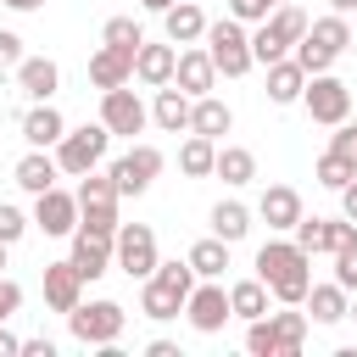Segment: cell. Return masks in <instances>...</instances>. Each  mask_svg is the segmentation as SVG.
Wrapping results in <instances>:
<instances>
[{
  "label": "cell",
  "mask_w": 357,
  "mask_h": 357,
  "mask_svg": "<svg viewBox=\"0 0 357 357\" xmlns=\"http://www.w3.org/2000/svg\"><path fill=\"white\" fill-rule=\"evenodd\" d=\"M229 128H234V112H229L218 95H195V100H190V134L218 139V134H229Z\"/></svg>",
  "instance_id": "cell-29"
},
{
  "label": "cell",
  "mask_w": 357,
  "mask_h": 357,
  "mask_svg": "<svg viewBox=\"0 0 357 357\" xmlns=\"http://www.w3.org/2000/svg\"><path fill=\"white\" fill-rule=\"evenodd\" d=\"M139 6H145V11H156V17H162V11H167V6H173V0H139Z\"/></svg>",
  "instance_id": "cell-49"
},
{
  "label": "cell",
  "mask_w": 357,
  "mask_h": 357,
  "mask_svg": "<svg viewBox=\"0 0 357 357\" xmlns=\"http://www.w3.org/2000/svg\"><path fill=\"white\" fill-rule=\"evenodd\" d=\"M257 279L268 284L273 301L301 307V296H307V284H312V257H307L296 240H268V245L257 251Z\"/></svg>",
  "instance_id": "cell-1"
},
{
  "label": "cell",
  "mask_w": 357,
  "mask_h": 357,
  "mask_svg": "<svg viewBox=\"0 0 357 357\" xmlns=\"http://www.w3.org/2000/svg\"><path fill=\"white\" fill-rule=\"evenodd\" d=\"M301 33H307V11H301V6H290V0H284V6H273V11L257 22V33H251V61H262V67H268V61L290 56Z\"/></svg>",
  "instance_id": "cell-5"
},
{
  "label": "cell",
  "mask_w": 357,
  "mask_h": 357,
  "mask_svg": "<svg viewBox=\"0 0 357 357\" xmlns=\"http://www.w3.org/2000/svg\"><path fill=\"white\" fill-rule=\"evenodd\" d=\"M6 6H11V11H39L45 0H6Z\"/></svg>",
  "instance_id": "cell-48"
},
{
  "label": "cell",
  "mask_w": 357,
  "mask_h": 357,
  "mask_svg": "<svg viewBox=\"0 0 357 357\" xmlns=\"http://www.w3.org/2000/svg\"><path fill=\"white\" fill-rule=\"evenodd\" d=\"M151 123H156L162 134H190V95H184L178 84H162L156 100H151Z\"/></svg>",
  "instance_id": "cell-23"
},
{
  "label": "cell",
  "mask_w": 357,
  "mask_h": 357,
  "mask_svg": "<svg viewBox=\"0 0 357 357\" xmlns=\"http://www.w3.org/2000/svg\"><path fill=\"white\" fill-rule=\"evenodd\" d=\"M229 312H234V318H245V324H251V318H262V312H268V284H262L257 273H251V279H240V284H229Z\"/></svg>",
  "instance_id": "cell-32"
},
{
  "label": "cell",
  "mask_w": 357,
  "mask_h": 357,
  "mask_svg": "<svg viewBox=\"0 0 357 357\" xmlns=\"http://www.w3.org/2000/svg\"><path fill=\"white\" fill-rule=\"evenodd\" d=\"M301 84H307V73H301L296 56L268 61V100H273V106H296V100H301Z\"/></svg>",
  "instance_id": "cell-25"
},
{
  "label": "cell",
  "mask_w": 357,
  "mask_h": 357,
  "mask_svg": "<svg viewBox=\"0 0 357 357\" xmlns=\"http://www.w3.org/2000/svg\"><path fill=\"white\" fill-rule=\"evenodd\" d=\"M128 78H134V50L100 39V50L89 56V84H95V89H117V84H128Z\"/></svg>",
  "instance_id": "cell-16"
},
{
  "label": "cell",
  "mask_w": 357,
  "mask_h": 357,
  "mask_svg": "<svg viewBox=\"0 0 357 357\" xmlns=\"http://www.w3.org/2000/svg\"><path fill=\"white\" fill-rule=\"evenodd\" d=\"M33 229H45L50 240H67L73 229H78V195H67V190H39L33 195Z\"/></svg>",
  "instance_id": "cell-15"
},
{
  "label": "cell",
  "mask_w": 357,
  "mask_h": 357,
  "mask_svg": "<svg viewBox=\"0 0 357 357\" xmlns=\"http://www.w3.org/2000/svg\"><path fill=\"white\" fill-rule=\"evenodd\" d=\"M6 251H11V245H6V240H0V268H6Z\"/></svg>",
  "instance_id": "cell-51"
},
{
  "label": "cell",
  "mask_w": 357,
  "mask_h": 357,
  "mask_svg": "<svg viewBox=\"0 0 357 357\" xmlns=\"http://www.w3.org/2000/svg\"><path fill=\"white\" fill-rule=\"evenodd\" d=\"M123 324H128V312L117 301H78L67 312V329H73L78 346H112L123 335Z\"/></svg>",
  "instance_id": "cell-9"
},
{
  "label": "cell",
  "mask_w": 357,
  "mask_h": 357,
  "mask_svg": "<svg viewBox=\"0 0 357 357\" xmlns=\"http://www.w3.org/2000/svg\"><path fill=\"white\" fill-rule=\"evenodd\" d=\"M301 340H307V312H296V307L262 312V318H251V329H245V351H251V357H296Z\"/></svg>",
  "instance_id": "cell-3"
},
{
  "label": "cell",
  "mask_w": 357,
  "mask_h": 357,
  "mask_svg": "<svg viewBox=\"0 0 357 357\" xmlns=\"http://www.w3.org/2000/svg\"><path fill=\"white\" fill-rule=\"evenodd\" d=\"M301 307H307V318H312V324H340V318H346V307H351V296L329 279V284H307Z\"/></svg>",
  "instance_id": "cell-28"
},
{
  "label": "cell",
  "mask_w": 357,
  "mask_h": 357,
  "mask_svg": "<svg viewBox=\"0 0 357 357\" xmlns=\"http://www.w3.org/2000/svg\"><path fill=\"white\" fill-rule=\"evenodd\" d=\"M346 45H351V22L340 11H329V17H312L307 22V33L296 39V61H301V73H329Z\"/></svg>",
  "instance_id": "cell-4"
},
{
  "label": "cell",
  "mask_w": 357,
  "mask_h": 357,
  "mask_svg": "<svg viewBox=\"0 0 357 357\" xmlns=\"http://www.w3.org/2000/svg\"><path fill=\"white\" fill-rule=\"evenodd\" d=\"M100 39H106V45H128V50H139V45H145V33H139V22H134V17H112V22L100 28Z\"/></svg>",
  "instance_id": "cell-37"
},
{
  "label": "cell",
  "mask_w": 357,
  "mask_h": 357,
  "mask_svg": "<svg viewBox=\"0 0 357 357\" xmlns=\"http://www.w3.org/2000/svg\"><path fill=\"white\" fill-rule=\"evenodd\" d=\"M268 11H273L268 0H229V17H234V22H262Z\"/></svg>",
  "instance_id": "cell-41"
},
{
  "label": "cell",
  "mask_w": 357,
  "mask_h": 357,
  "mask_svg": "<svg viewBox=\"0 0 357 357\" xmlns=\"http://www.w3.org/2000/svg\"><path fill=\"white\" fill-rule=\"evenodd\" d=\"M112 262L128 273V279H151L156 273V234L145 229V223H117V234H112Z\"/></svg>",
  "instance_id": "cell-11"
},
{
  "label": "cell",
  "mask_w": 357,
  "mask_h": 357,
  "mask_svg": "<svg viewBox=\"0 0 357 357\" xmlns=\"http://www.w3.org/2000/svg\"><path fill=\"white\" fill-rule=\"evenodd\" d=\"M195 290V268L190 262H156V273L145 279V290H139V312L151 318V324H167V318H178L184 312V296Z\"/></svg>",
  "instance_id": "cell-2"
},
{
  "label": "cell",
  "mask_w": 357,
  "mask_h": 357,
  "mask_svg": "<svg viewBox=\"0 0 357 357\" xmlns=\"http://www.w3.org/2000/svg\"><path fill=\"white\" fill-rule=\"evenodd\" d=\"M346 245H357V223L351 218H324V240H318V251H346Z\"/></svg>",
  "instance_id": "cell-36"
},
{
  "label": "cell",
  "mask_w": 357,
  "mask_h": 357,
  "mask_svg": "<svg viewBox=\"0 0 357 357\" xmlns=\"http://www.w3.org/2000/svg\"><path fill=\"white\" fill-rule=\"evenodd\" d=\"M335 284L351 296L357 290V245H346V251H335Z\"/></svg>",
  "instance_id": "cell-40"
},
{
  "label": "cell",
  "mask_w": 357,
  "mask_h": 357,
  "mask_svg": "<svg viewBox=\"0 0 357 357\" xmlns=\"http://www.w3.org/2000/svg\"><path fill=\"white\" fill-rule=\"evenodd\" d=\"M173 84L195 100V95H212V84H218V67H212V56L201 50V45H190V50H178V61H173Z\"/></svg>",
  "instance_id": "cell-17"
},
{
  "label": "cell",
  "mask_w": 357,
  "mask_h": 357,
  "mask_svg": "<svg viewBox=\"0 0 357 357\" xmlns=\"http://www.w3.org/2000/svg\"><path fill=\"white\" fill-rule=\"evenodd\" d=\"M17 351H22V340H17V335L0 324V357H17Z\"/></svg>",
  "instance_id": "cell-46"
},
{
  "label": "cell",
  "mask_w": 357,
  "mask_h": 357,
  "mask_svg": "<svg viewBox=\"0 0 357 357\" xmlns=\"http://www.w3.org/2000/svg\"><path fill=\"white\" fill-rule=\"evenodd\" d=\"M301 106H307L312 123L335 128V123L351 117V89H346L335 73H307V84H301Z\"/></svg>",
  "instance_id": "cell-10"
},
{
  "label": "cell",
  "mask_w": 357,
  "mask_h": 357,
  "mask_svg": "<svg viewBox=\"0 0 357 357\" xmlns=\"http://www.w3.org/2000/svg\"><path fill=\"white\" fill-rule=\"evenodd\" d=\"M257 212H262L268 229H296V218H301V195H296L290 184H268L262 201H257Z\"/></svg>",
  "instance_id": "cell-27"
},
{
  "label": "cell",
  "mask_w": 357,
  "mask_h": 357,
  "mask_svg": "<svg viewBox=\"0 0 357 357\" xmlns=\"http://www.w3.org/2000/svg\"><path fill=\"white\" fill-rule=\"evenodd\" d=\"M335 195H340V218H351V223H357V178H351V184H340Z\"/></svg>",
  "instance_id": "cell-44"
},
{
  "label": "cell",
  "mask_w": 357,
  "mask_h": 357,
  "mask_svg": "<svg viewBox=\"0 0 357 357\" xmlns=\"http://www.w3.org/2000/svg\"><path fill=\"white\" fill-rule=\"evenodd\" d=\"M45 301L50 312H73L84 301V273L73 262H45Z\"/></svg>",
  "instance_id": "cell-19"
},
{
  "label": "cell",
  "mask_w": 357,
  "mask_h": 357,
  "mask_svg": "<svg viewBox=\"0 0 357 357\" xmlns=\"http://www.w3.org/2000/svg\"><path fill=\"white\" fill-rule=\"evenodd\" d=\"M184 262L195 268V279H223V268H229V240L206 234V240H195V245H190V257H184Z\"/></svg>",
  "instance_id": "cell-30"
},
{
  "label": "cell",
  "mask_w": 357,
  "mask_h": 357,
  "mask_svg": "<svg viewBox=\"0 0 357 357\" xmlns=\"http://www.w3.org/2000/svg\"><path fill=\"white\" fill-rule=\"evenodd\" d=\"M351 156H357V139H351Z\"/></svg>",
  "instance_id": "cell-54"
},
{
  "label": "cell",
  "mask_w": 357,
  "mask_h": 357,
  "mask_svg": "<svg viewBox=\"0 0 357 357\" xmlns=\"http://www.w3.org/2000/svg\"><path fill=\"white\" fill-rule=\"evenodd\" d=\"M212 173H218L223 184H251V178H257V156H251L245 145H218Z\"/></svg>",
  "instance_id": "cell-31"
},
{
  "label": "cell",
  "mask_w": 357,
  "mask_h": 357,
  "mask_svg": "<svg viewBox=\"0 0 357 357\" xmlns=\"http://www.w3.org/2000/svg\"><path fill=\"white\" fill-rule=\"evenodd\" d=\"M22 357H56L50 340H22Z\"/></svg>",
  "instance_id": "cell-45"
},
{
  "label": "cell",
  "mask_w": 357,
  "mask_h": 357,
  "mask_svg": "<svg viewBox=\"0 0 357 357\" xmlns=\"http://www.w3.org/2000/svg\"><path fill=\"white\" fill-rule=\"evenodd\" d=\"M106 145H112L106 123H84V128H67V134L56 139V167H61V173H73V178H84L89 167H100V162H106Z\"/></svg>",
  "instance_id": "cell-8"
},
{
  "label": "cell",
  "mask_w": 357,
  "mask_h": 357,
  "mask_svg": "<svg viewBox=\"0 0 357 357\" xmlns=\"http://www.w3.org/2000/svg\"><path fill=\"white\" fill-rule=\"evenodd\" d=\"M17 307H22V284H17V279H6V273H0V324H6V318H11V312H17Z\"/></svg>",
  "instance_id": "cell-43"
},
{
  "label": "cell",
  "mask_w": 357,
  "mask_h": 357,
  "mask_svg": "<svg viewBox=\"0 0 357 357\" xmlns=\"http://www.w3.org/2000/svg\"><path fill=\"white\" fill-rule=\"evenodd\" d=\"M184 318H190V329L195 335H218L234 312H229V290L218 284V279H201L190 296H184Z\"/></svg>",
  "instance_id": "cell-12"
},
{
  "label": "cell",
  "mask_w": 357,
  "mask_h": 357,
  "mask_svg": "<svg viewBox=\"0 0 357 357\" xmlns=\"http://www.w3.org/2000/svg\"><path fill=\"white\" fill-rule=\"evenodd\" d=\"M351 296H357V290H351ZM346 318H357V301H351V307H346Z\"/></svg>",
  "instance_id": "cell-52"
},
{
  "label": "cell",
  "mask_w": 357,
  "mask_h": 357,
  "mask_svg": "<svg viewBox=\"0 0 357 357\" xmlns=\"http://www.w3.org/2000/svg\"><path fill=\"white\" fill-rule=\"evenodd\" d=\"M17 89H22L28 100H50V95L61 89V67H56L50 56H22V61H17Z\"/></svg>",
  "instance_id": "cell-20"
},
{
  "label": "cell",
  "mask_w": 357,
  "mask_h": 357,
  "mask_svg": "<svg viewBox=\"0 0 357 357\" xmlns=\"http://www.w3.org/2000/svg\"><path fill=\"white\" fill-rule=\"evenodd\" d=\"M318 240H324V218H296V245L307 251V257H318Z\"/></svg>",
  "instance_id": "cell-39"
},
{
  "label": "cell",
  "mask_w": 357,
  "mask_h": 357,
  "mask_svg": "<svg viewBox=\"0 0 357 357\" xmlns=\"http://www.w3.org/2000/svg\"><path fill=\"white\" fill-rule=\"evenodd\" d=\"M61 134H67V117H61L50 100H33V106L22 112V139H28L33 151H50Z\"/></svg>",
  "instance_id": "cell-21"
},
{
  "label": "cell",
  "mask_w": 357,
  "mask_h": 357,
  "mask_svg": "<svg viewBox=\"0 0 357 357\" xmlns=\"http://www.w3.org/2000/svg\"><path fill=\"white\" fill-rule=\"evenodd\" d=\"M212 234L229 240V245H240V240L251 234V212H245L240 201H218V206H212Z\"/></svg>",
  "instance_id": "cell-33"
},
{
  "label": "cell",
  "mask_w": 357,
  "mask_h": 357,
  "mask_svg": "<svg viewBox=\"0 0 357 357\" xmlns=\"http://www.w3.org/2000/svg\"><path fill=\"white\" fill-rule=\"evenodd\" d=\"M28 229H33V218H28L22 206H11V201H0V240H6V245H17V240H22Z\"/></svg>",
  "instance_id": "cell-38"
},
{
  "label": "cell",
  "mask_w": 357,
  "mask_h": 357,
  "mask_svg": "<svg viewBox=\"0 0 357 357\" xmlns=\"http://www.w3.org/2000/svg\"><path fill=\"white\" fill-rule=\"evenodd\" d=\"M17 61H22V39L11 28H0V73H17Z\"/></svg>",
  "instance_id": "cell-42"
},
{
  "label": "cell",
  "mask_w": 357,
  "mask_h": 357,
  "mask_svg": "<svg viewBox=\"0 0 357 357\" xmlns=\"http://www.w3.org/2000/svg\"><path fill=\"white\" fill-rule=\"evenodd\" d=\"M162 162H167V156H162L156 145H134V151H128V156H117L106 173H112L117 195H145V190H151V178L162 173Z\"/></svg>",
  "instance_id": "cell-14"
},
{
  "label": "cell",
  "mask_w": 357,
  "mask_h": 357,
  "mask_svg": "<svg viewBox=\"0 0 357 357\" xmlns=\"http://www.w3.org/2000/svg\"><path fill=\"white\" fill-rule=\"evenodd\" d=\"M78 229H95V234H117V184H112V173H100V167H89L84 178H78Z\"/></svg>",
  "instance_id": "cell-7"
},
{
  "label": "cell",
  "mask_w": 357,
  "mask_h": 357,
  "mask_svg": "<svg viewBox=\"0 0 357 357\" xmlns=\"http://www.w3.org/2000/svg\"><path fill=\"white\" fill-rule=\"evenodd\" d=\"M312 173H318V184H324V190H340V184H351V178H357V156H346V151H324Z\"/></svg>",
  "instance_id": "cell-35"
},
{
  "label": "cell",
  "mask_w": 357,
  "mask_h": 357,
  "mask_svg": "<svg viewBox=\"0 0 357 357\" xmlns=\"http://www.w3.org/2000/svg\"><path fill=\"white\" fill-rule=\"evenodd\" d=\"M329 6H335L340 17H346V11H357V0H329Z\"/></svg>",
  "instance_id": "cell-50"
},
{
  "label": "cell",
  "mask_w": 357,
  "mask_h": 357,
  "mask_svg": "<svg viewBox=\"0 0 357 357\" xmlns=\"http://www.w3.org/2000/svg\"><path fill=\"white\" fill-rule=\"evenodd\" d=\"M100 123H106V134H139L145 123H151V106L128 89V84H117V89H100Z\"/></svg>",
  "instance_id": "cell-13"
},
{
  "label": "cell",
  "mask_w": 357,
  "mask_h": 357,
  "mask_svg": "<svg viewBox=\"0 0 357 357\" xmlns=\"http://www.w3.org/2000/svg\"><path fill=\"white\" fill-rule=\"evenodd\" d=\"M212 162H218V139H206V134H190V139L178 145V167H184L190 178H206V173H212Z\"/></svg>",
  "instance_id": "cell-34"
},
{
  "label": "cell",
  "mask_w": 357,
  "mask_h": 357,
  "mask_svg": "<svg viewBox=\"0 0 357 357\" xmlns=\"http://www.w3.org/2000/svg\"><path fill=\"white\" fill-rule=\"evenodd\" d=\"M145 357H178V346H173V340H151V346H145Z\"/></svg>",
  "instance_id": "cell-47"
},
{
  "label": "cell",
  "mask_w": 357,
  "mask_h": 357,
  "mask_svg": "<svg viewBox=\"0 0 357 357\" xmlns=\"http://www.w3.org/2000/svg\"><path fill=\"white\" fill-rule=\"evenodd\" d=\"M162 28H167L173 45H201V33H206V11H201L195 0H173V6L162 11Z\"/></svg>",
  "instance_id": "cell-24"
},
{
  "label": "cell",
  "mask_w": 357,
  "mask_h": 357,
  "mask_svg": "<svg viewBox=\"0 0 357 357\" xmlns=\"http://www.w3.org/2000/svg\"><path fill=\"white\" fill-rule=\"evenodd\" d=\"M11 178H17V190L39 195V190H50V184L61 178V167H56V156H50V151H33V145H28V156L11 167Z\"/></svg>",
  "instance_id": "cell-26"
},
{
  "label": "cell",
  "mask_w": 357,
  "mask_h": 357,
  "mask_svg": "<svg viewBox=\"0 0 357 357\" xmlns=\"http://www.w3.org/2000/svg\"><path fill=\"white\" fill-rule=\"evenodd\" d=\"M268 6H284V0H268Z\"/></svg>",
  "instance_id": "cell-53"
},
{
  "label": "cell",
  "mask_w": 357,
  "mask_h": 357,
  "mask_svg": "<svg viewBox=\"0 0 357 357\" xmlns=\"http://www.w3.org/2000/svg\"><path fill=\"white\" fill-rule=\"evenodd\" d=\"M173 61H178V45L173 39L167 45H139L134 50V78L151 84V89H162V84H173Z\"/></svg>",
  "instance_id": "cell-22"
},
{
  "label": "cell",
  "mask_w": 357,
  "mask_h": 357,
  "mask_svg": "<svg viewBox=\"0 0 357 357\" xmlns=\"http://www.w3.org/2000/svg\"><path fill=\"white\" fill-rule=\"evenodd\" d=\"M206 56H212V67L223 73V78H245L257 61H251V33H245V22H234V17H218V22H206Z\"/></svg>",
  "instance_id": "cell-6"
},
{
  "label": "cell",
  "mask_w": 357,
  "mask_h": 357,
  "mask_svg": "<svg viewBox=\"0 0 357 357\" xmlns=\"http://www.w3.org/2000/svg\"><path fill=\"white\" fill-rule=\"evenodd\" d=\"M78 273H84V284L89 279H100L106 268H112V234H95V229H73V257H67Z\"/></svg>",
  "instance_id": "cell-18"
}]
</instances>
